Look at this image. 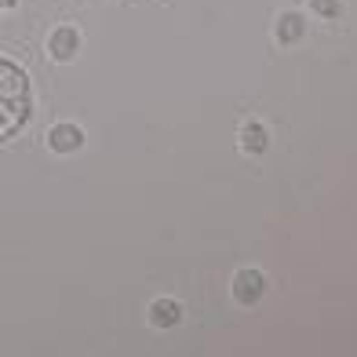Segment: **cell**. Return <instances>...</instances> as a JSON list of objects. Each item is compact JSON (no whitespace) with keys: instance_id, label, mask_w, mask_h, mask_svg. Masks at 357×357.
Instances as JSON below:
<instances>
[{"instance_id":"cell-1","label":"cell","mask_w":357,"mask_h":357,"mask_svg":"<svg viewBox=\"0 0 357 357\" xmlns=\"http://www.w3.org/2000/svg\"><path fill=\"white\" fill-rule=\"evenodd\" d=\"M33 121V80L29 73L0 55V146L19 139Z\"/></svg>"},{"instance_id":"cell-2","label":"cell","mask_w":357,"mask_h":357,"mask_svg":"<svg viewBox=\"0 0 357 357\" xmlns=\"http://www.w3.org/2000/svg\"><path fill=\"white\" fill-rule=\"evenodd\" d=\"M77 52H80V33L73 26L52 29V37H47V55L55 62H70V59H77Z\"/></svg>"},{"instance_id":"cell-3","label":"cell","mask_w":357,"mask_h":357,"mask_svg":"<svg viewBox=\"0 0 357 357\" xmlns=\"http://www.w3.org/2000/svg\"><path fill=\"white\" fill-rule=\"evenodd\" d=\"M263 288H266V278L259 270H241L234 278V299L241 306H255L259 299H263Z\"/></svg>"},{"instance_id":"cell-4","label":"cell","mask_w":357,"mask_h":357,"mask_svg":"<svg viewBox=\"0 0 357 357\" xmlns=\"http://www.w3.org/2000/svg\"><path fill=\"white\" fill-rule=\"evenodd\" d=\"M47 146H52V153H77L80 146H84V132H80L77 124H70V121L52 124V132H47Z\"/></svg>"},{"instance_id":"cell-5","label":"cell","mask_w":357,"mask_h":357,"mask_svg":"<svg viewBox=\"0 0 357 357\" xmlns=\"http://www.w3.org/2000/svg\"><path fill=\"white\" fill-rule=\"evenodd\" d=\"M178 317H183V306H178L175 299H157L150 306V321H153V328H175Z\"/></svg>"},{"instance_id":"cell-6","label":"cell","mask_w":357,"mask_h":357,"mask_svg":"<svg viewBox=\"0 0 357 357\" xmlns=\"http://www.w3.org/2000/svg\"><path fill=\"white\" fill-rule=\"evenodd\" d=\"M241 146H245V153H266V146H270V135H266V128L263 124H245V132H241Z\"/></svg>"},{"instance_id":"cell-7","label":"cell","mask_w":357,"mask_h":357,"mask_svg":"<svg viewBox=\"0 0 357 357\" xmlns=\"http://www.w3.org/2000/svg\"><path fill=\"white\" fill-rule=\"evenodd\" d=\"M303 15H296V11H288V15H281V26H278V37H281V44H296L299 37H303Z\"/></svg>"},{"instance_id":"cell-8","label":"cell","mask_w":357,"mask_h":357,"mask_svg":"<svg viewBox=\"0 0 357 357\" xmlns=\"http://www.w3.org/2000/svg\"><path fill=\"white\" fill-rule=\"evenodd\" d=\"M310 8L321 15V19H339V15H343V4H339V0H310Z\"/></svg>"},{"instance_id":"cell-9","label":"cell","mask_w":357,"mask_h":357,"mask_svg":"<svg viewBox=\"0 0 357 357\" xmlns=\"http://www.w3.org/2000/svg\"><path fill=\"white\" fill-rule=\"evenodd\" d=\"M19 0H0V11H8V8H15Z\"/></svg>"}]
</instances>
